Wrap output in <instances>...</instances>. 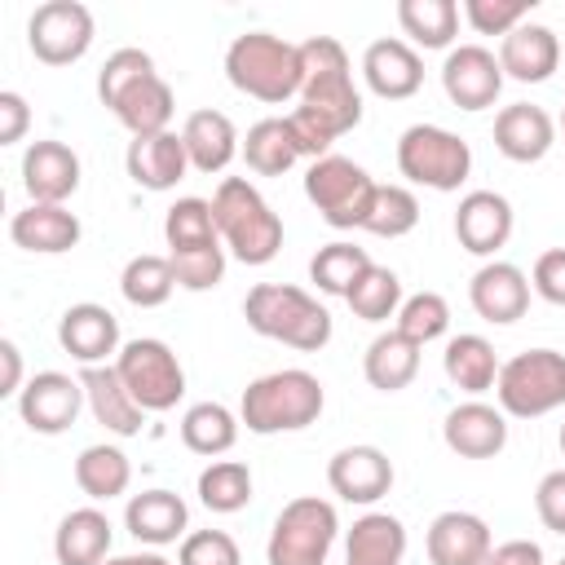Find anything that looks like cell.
Returning <instances> with one entry per match:
<instances>
[{
	"label": "cell",
	"mask_w": 565,
	"mask_h": 565,
	"mask_svg": "<svg viewBox=\"0 0 565 565\" xmlns=\"http://www.w3.org/2000/svg\"><path fill=\"white\" fill-rule=\"evenodd\" d=\"M97 97L132 137L168 132L177 110L172 84L154 71V57L146 49H115L97 71Z\"/></svg>",
	"instance_id": "1"
},
{
	"label": "cell",
	"mask_w": 565,
	"mask_h": 565,
	"mask_svg": "<svg viewBox=\"0 0 565 565\" xmlns=\"http://www.w3.org/2000/svg\"><path fill=\"white\" fill-rule=\"evenodd\" d=\"M322 406H327L322 380L313 371L282 366V371H269L243 388L238 419L247 424V433L274 437V433H300V428L318 424Z\"/></svg>",
	"instance_id": "2"
},
{
	"label": "cell",
	"mask_w": 565,
	"mask_h": 565,
	"mask_svg": "<svg viewBox=\"0 0 565 565\" xmlns=\"http://www.w3.org/2000/svg\"><path fill=\"white\" fill-rule=\"evenodd\" d=\"M225 79L256 102H269V106L291 102L300 97V84H305L300 44L269 31H243L225 49Z\"/></svg>",
	"instance_id": "3"
},
{
	"label": "cell",
	"mask_w": 565,
	"mask_h": 565,
	"mask_svg": "<svg viewBox=\"0 0 565 565\" xmlns=\"http://www.w3.org/2000/svg\"><path fill=\"white\" fill-rule=\"evenodd\" d=\"M212 216L225 252L243 265H269L282 247V221L247 177H225L212 194Z\"/></svg>",
	"instance_id": "4"
},
{
	"label": "cell",
	"mask_w": 565,
	"mask_h": 565,
	"mask_svg": "<svg viewBox=\"0 0 565 565\" xmlns=\"http://www.w3.org/2000/svg\"><path fill=\"white\" fill-rule=\"evenodd\" d=\"M243 318L256 335L300 353H318L331 340V313L305 287L291 282H256L243 300Z\"/></svg>",
	"instance_id": "5"
},
{
	"label": "cell",
	"mask_w": 565,
	"mask_h": 565,
	"mask_svg": "<svg viewBox=\"0 0 565 565\" xmlns=\"http://www.w3.org/2000/svg\"><path fill=\"white\" fill-rule=\"evenodd\" d=\"M499 411L512 419H543L565 406V353L525 349L499 366L494 380Z\"/></svg>",
	"instance_id": "6"
},
{
	"label": "cell",
	"mask_w": 565,
	"mask_h": 565,
	"mask_svg": "<svg viewBox=\"0 0 565 565\" xmlns=\"http://www.w3.org/2000/svg\"><path fill=\"white\" fill-rule=\"evenodd\" d=\"M397 172L411 185L450 194V190H459L468 181L472 150H468V141L459 132H450L441 124H411L397 137Z\"/></svg>",
	"instance_id": "7"
},
{
	"label": "cell",
	"mask_w": 565,
	"mask_h": 565,
	"mask_svg": "<svg viewBox=\"0 0 565 565\" xmlns=\"http://www.w3.org/2000/svg\"><path fill=\"white\" fill-rule=\"evenodd\" d=\"M335 534H340L335 503H327L318 494H300V499L282 503V512L274 516L265 561L269 565H327Z\"/></svg>",
	"instance_id": "8"
},
{
	"label": "cell",
	"mask_w": 565,
	"mask_h": 565,
	"mask_svg": "<svg viewBox=\"0 0 565 565\" xmlns=\"http://www.w3.org/2000/svg\"><path fill=\"white\" fill-rule=\"evenodd\" d=\"M375 181L362 163L344 159V154H327L313 159L305 172V199L318 207V216L331 230H362L375 203Z\"/></svg>",
	"instance_id": "9"
},
{
	"label": "cell",
	"mask_w": 565,
	"mask_h": 565,
	"mask_svg": "<svg viewBox=\"0 0 565 565\" xmlns=\"http://www.w3.org/2000/svg\"><path fill=\"white\" fill-rule=\"evenodd\" d=\"M115 371L128 384V393L137 397V406L146 415L172 411L185 397V371L172 353V344L154 340V335H137L115 353Z\"/></svg>",
	"instance_id": "10"
},
{
	"label": "cell",
	"mask_w": 565,
	"mask_h": 565,
	"mask_svg": "<svg viewBox=\"0 0 565 565\" xmlns=\"http://www.w3.org/2000/svg\"><path fill=\"white\" fill-rule=\"evenodd\" d=\"M97 22L79 0H44L26 18V44L44 66H71L93 49Z\"/></svg>",
	"instance_id": "11"
},
{
	"label": "cell",
	"mask_w": 565,
	"mask_h": 565,
	"mask_svg": "<svg viewBox=\"0 0 565 565\" xmlns=\"http://www.w3.org/2000/svg\"><path fill=\"white\" fill-rule=\"evenodd\" d=\"M441 88L459 110H490L503 93L499 53L486 44H455L441 62Z\"/></svg>",
	"instance_id": "12"
},
{
	"label": "cell",
	"mask_w": 565,
	"mask_h": 565,
	"mask_svg": "<svg viewBox=\"0 0 565 565\" xmlns=\"http://www.w3.org/2000/svg\"><path fill=\"white\" fill-rule=\"evenodd\" d=\"M327 486H331V494H340L344 503L371 508V503H380V499L393 490V459H388L380 446H371V441L340 446V450L327 459Z\"/></svg>",
	"instance_id": "13"
},
{
	"label": "cell",
	"mask_w": 565,
	"mask_h": 565,
	"mask_svg": "<svg viewBox=\"0 0 565 565\" xmlns=\"http://www.w3.org/2000/svg\"><path fill=\"white\" fill-rule=\"evenodd\" d=\"M79 406H84V384L71 380V375H62V371H40V375H31V380L22 384V393H18V415H22V424H26L31 433H44V437L66 433V428L75 424Z\"/></svg>",
	"instance_id": "14"
},
{
	"label": "cell",
	"mask_w": 565,
	"mask_h": 565,
	"mask_svg": "<svg viewBox=\"0 0 565 565\" xmlns=\"http://www.w3.org/2000/svg\"><path fill=\"white\" fill-rule=\"evenodd\" d=\"M512 225H516L512 203L499 190H468L459 199V207H455V238L472 256H490L494 260V252L508 247Z\"/></svg>",
	"instance_id": "15"
},
{
	"label": "cell",
	"mask_w": 565,
	"mask_h": 565,
	"mask_svg": "<svg viewBox=\"0 0 565 565\" xmlns=\"http://www.w3.org/2000/svg\"><path fill=\"white\" fill-rule=\"evenodd\" d=\"M57 344L79 366H106V358H115L124 349L119 344V318L97 300H79L57 318Z\"/></svg>",
	"instance_id": "16"
},
{
	"label": "cell",
	"mask_w": 565,
	"mask_h": 565,
	"mask_svg": "<svg viewBox=\"0 0 565 565\" xmlns=\"http://www.w3.org/2000/svg\"><path fill=\"white\" fill-rule=\"evenodd\" d=\"M362 79H366V88H371L375 97H384V102H406V97H415L419 84H424V57H419V49H411L406 40L384 35V40L366 44V53H362Z\"/></svg>",
	"instance_id": "17"
},
{
	"label": "cell",
	"mask_w": 565,
	"mask_h": 565,
	"mask_svg": "<svg viewBox=\"0 0 565 565\" xmlns=\"http://www.w3.org/2000/svg\"><path fill=\"white\" fill-rule=\"evenodd\" d=\"M468 305L477 309V318L508 327L530 309V278L525 269H516L512 260H486L472 282H468Z\"/></svg>",
	"instance_id": "18"
},
{
	"label": "cell",
	"mask_w": 565,
	"mask_h": 565,
	"mask_svg": "<svg viewBox=\"0 0 565 565\" xmlns=\"http://www.w3.org/2000/svg\"><path fill=\"white\" fill-rule=\"evenodd\" d=\"M22 185L31 203H66L79 190V154L57 137L31 141L22 154Z\"/></svg>",
	"instance_id": "19"
},
{
	"label": "cell",
	"mask_w": 565,
	"mask_h": 565,
	"mask_svg": "<svg viewBox=\"0 0 565 565\" xmlns=\"http://www.w3.org/2000/svg\"><path fill=\"white\" fill-rule=\"evenodd\" d=\"M441 441L459 455V459H494L508 446V415L490 402H459L446 424H441Z\"/></svg>",
	"instance_id": "20"
},
{
	"label": "cell",
	"mask_w": 565,
	"mask_h": 565,
	"mask_svg": "<svg viewBox=\"0 0 565 565\" xmlns=\"http://www.w3.org/2000/svg\"><path fill=\"white\" fill-rule=\"evenodd\" d=\"M424 547H428V561L433 565H486L494 539H490V525L477 512L450 508V512H437L433 516Z\"/></svg>",
	"instance_id": "21"
},
{
	"label": "cell",
	"mask_w": 565,
	"mask_h": 565,
	"mask_svg": "<svg viewBox=\"0 0 565 565\" xmlns=\"http://www.w3.org/2000/svg\"><path fill=\"white\" fill-rule=\"evenodd\" d=\"M79 234H84V225L66 203H26L9 221V238L35 256H62L79 243Z\"/></svg>",
	"instance_id": "22"
},
{
	"label": "cell",
	"mask_w": 565,
	"mask_h": 565,
	"mask_svg": "<svg viewBox=\"0 0 565 565\" xmlns=\"http://www.w3.org/2000/svg\"><path fill=\"white\" fill-rule=\"evenodd\" d=\"M499 66H503V79H516V84L552 79V71L561 66L556 31L543 26V22H521L512 35L499 40Z\"/></svg>",
	"instance_id": "23"
},
{
	"label": "cell",
	"mask_w": 565,
	"mask_h": 565,
	"mask_svg": "<svg viewBox=\"0 0 565 565\" xmlns=\"http://www.w3.org/2000/svg\"><path fill=\"white\" fill-rule=\"evenodd\" d=\"M556 141V119L534 102H512L494 115V146L512 163H539Z\"/></svg>",
	"instance_id": "24"
},
{
	"label": "cell",
	"mask_w": 565,
	"mask_h": 565,
	"mask_svg": "<svg viewBox=\"0 0 565 565\" xmlns=\"http://www.w3.org/2000/svg\"><path fill=\"white\" fill-rule=\"evenodd\" d=\"M124 168L128 177L141 185V190H172L185 172H190V154H185V141L181 132H150V137H132L128 141V154H124Z\"/></svg>",
	"instance_id": "25"
},
{
	"label": "cell",
	"mask_w": 565,
	"mask_h": 565,
	"mask_svg": "<svg viewBox=\"0 0 565 565\" xmlns=\"http://www.w3.org/2000/svg\"><path fill=\"white\" fill-rule=\"evenodd\" d=\"M79 384H84V402H88L93 419H97L106 433H115V437H137V433H141L146 411L137 406V397H132L128 384L119 380L115 362H106V366H84V371H79Z\"/></svg>",
	"instance_id": "26"
},
{
	"label": "cell",
	"mask_w": 565,
	"mask_h": 565,
	"mask_svg": "<svg viewBox=\"0 0 565 565\" xmlns=\"http://www.w3.org/2000/svg\"><path fill=\"white\" fill-rule=\"evenodd\" d=\"M124 525L137 543L146 547H168L177 539H185V525H190V508L181 494L172 490H141L128 499L124 508Z\"/></svg>",
	"instance_id": "27"
},
{
	"label": "cell",
	"mask_w": 565,
	"mask_h": 565,
	"mask_svg": "<svg viewBox=\"0 0 565 565\" xmlns=\"http://www.w3.org/2000/svg\"><path fill=\"white\" fill-rule=\"evenodd\" d=\"M181 141H185L190 168H194V172H207V177H212V172H225L230 159L243 150L234 119H230L225 110H212V106L185 115V124H181Z\"/></svg>",
	"instance_id": "28"
},
{
	"label": "cell",
	"mask_w": 565,
	"mask_h": 565,
	"mask_svg": "<svg viewBox=\"0 0 565 565\" xmlns=\"http://www.w3.org/2000/svg\"><path fill=\"white\" fill-rule=\"evenodd\" d=\"M57 565H102L110 556V521L97 508H75L53 530Z\"/></svg>",
	"instance_id": "29"
},
{
	"label": "cell",
	"mask_w": 565,
	"mask_h": 565,
	"mask_svg": "<svg viewBox=\"0 0 565 565\" xmlns=\"http://www.w3.org/2000/svg\"><path fill=\"white\" fill-rule=\"evenodd\" d=\"M406 525L393 512H362L344 539V565H402Z\"/></svg>",
	"instance_id": "30"
},
{
	"label": "cell",
	"mask_w": 565,
	"mask_h": 565,
	"mask_svg": "<svg viewBox=\"0 0 565 565\" xmlns=\"http://www.w3.org/2000/svg\"><path fill=\"white\" fill-rule=\"evenodd\" d=\"M362 375L380 393H402L419 375V344L406 340L397 327L393 331H380L366 344V353H362Z\"/></svg>",
	"instance_id": "31"
},
{
	"label": "cell",
	"mask_w": 565,
	"mask_h": 565,
	"mask_svg": "<svg viewBox=\"0 0 565 565\" xmlns=\"http://www.w3.org/2000/svg\"><path fill=\"white\" fill-rule=\"evenodd\" d=\"M499 358H494V344L477 331H463V335H450L446 340V353H441V371L446 380L459 388V393H490L494 380H499Z\"/></svg>",
	"instance_id": "32"
},
{
	"label": "cell",
	"mask_w": 565,
	"mask_h": 565,
	"mask_svg": "<svg viewBox=\"0 0 565 565\" xmlns=\"http://www.w3.org/2000/svg\"><path fill=\"white\" fill-rule=\"evenodd\" d=\"M397 26L406 31L411 49H446L459 35V4L455 0H397Z\"/></svg>",
	"instance_id": "33"
},
{
	"label": "cell",
	"mask_w": 565,
	"mask_h": 565,
	"mask_svg": "<svg viewBox=\"0 0 565 565\" xmlns=\"http://www.w3.org/2000/svg\"><path fill=\"white\" fill-rule=\"evenodd\" d=\"M132 481V463L119 446L110 441H97V446H84L79 459H75V486L93 499V503H106V499H119Z\"/></svg>",
	"instance_id": "34"
},
{
	"label": "cell",
	"mask_w": 565,
	"mask_h": 565,
	"mask_svg": "<svg viewBox=\"0 0 565 565\" xmlns=\"http://www.w3.org/2000/svg\"><path fill=\"white\" fill-rule=\"evenodd\" d=\"M238 424H243V419H238L230 406H221V402H194V406L181 415V441H185V450H194V455H203V459H216V455L234 450Z\"/></svg>",
	"instance_id": "35"
},
{
	"label": "cell",
	"mask_w": 565,
	"mask_h": 565,
	"mask_svg": "<svg viewBox=\"0 0 565 565\" xmlns=\"http://www.w3.org/2000/svg\"><path fill=\"white\" fill-rule=\"evenodd\" d=\"M243 159H247V168L256 177H282L300 159V146H296L291 128H287V115L252 124L247 137H243Z\"/></svg>",
	"instance_id": "36"
},
{
	"label": "cell",
	"mask_w": 565,
	"mask_h": 565,
	"mask_svg": "<svg viewBox=\"0 0 565 565\" xmlns=\"http://www.w3.org/2000/svg\"><path fill=\"white\" fill-rule=\"evenodd\" d=\"M199 503L207 512H243L252 503V468L243 459H212L199 472Z\"/></svg>",
	"instance_id": "37"
},
{
	"label": "cell",
	"mask_w": 565,
	"mask_h": 565,
	"mask_svg": "<svg viewBox=\"0 0 565 565\" xmlns=\"http://www.w3.org/2000/svg\"><path fill=\"white\" fill-rule=\"evenodd\" d=\"M375 260L366 256V247H358V243H327V247H318V256L309 260V278H313V287L318 291H327V296H349L353 291V282L371 269Z\"/></svg>",
	"instance_id": "38"
},
{
	"label": "cell",
	"mask_w": 565,
	"mask_h": 565,
	"mask_svg": "<svg viewBox=\"0 0 565 565\" xmlns=\"http://www.w3.org/2000/svg\"><path fill=\"white\" fill-rule=\"evenodd\" d=\"M119 291L128 305L137 309H159L172 291H177V274H172V260L168 256H154V252H141L124 265L119 274Z\"/></svg>",
	"instance_id": "39"
},
{
	"label": "cell",
	"mask_w": 565,
	"mask_h": 565,
	"mask_svg": "<svg viewBox=\"0 0 565 565\" xmlns=\"http://www.w3.org/2000/svg\"><path fill=\"white\" fill-rule=\"evenodd\" d=\"M163 238H168V252H194V247H216L221 234H216V216H212V203L207 199H177L163 216Z\"/></svg>",
	"instance_id": "40"
},
{
	"label": "cell",
	"mask_w": 565,
	"mask_h": 565,
	"mask_svg": "<svg viewBox=\"0 0 565 565\" xmlns=\"http://www.w3.org/2000/svg\"><path fill=\"white\" fill-rule=\"evenodd\" d=\"M344 300H349L353 318H362V322H388V318H397V309H402L406 296H402V278L388 265H371L353 282V291Z\"/></svg>",
	"instance_id": "41"
},
{
	"label": "cell",
	"mask_w": 565,
	"mask_h": 565,
	"mask_svg": "<svg viewBox=\"0 0 565 565\" xmlns=\"http://www.w3.org/2000/svg\"><path fill=\"white\" fill-rule=\"evenodd\" d=\"M397 331L406 340H415L419 349L433 344V340H441L450 331V305H446V296L441 291H415V296H406L402 309H397Z\"/></svg>",
	"instance_id": "42"
},
{
	"label": "cell",
	"mask_w": 565,
	"mask_h": 565,
	"mask_svg": "<svg viewBox=\"0 0 565 565\" xmlns=\"http://www.w3.org/2000/svg\"><path fill=\"white\" fill-rule=\"evenodd\" d=\"M419 225V199L406 190V185H380L375 190V203H371V216H366V234L375 238H402Z\"/></svg>",
	"instance_id": "43"
},
{
	"label": "cell",
	"mask_w": 565,
	"mask_h": 565,
	"mask_svg": "<svg viewBox=\"0 0 565 565\" xmlns=\"http://www.w3.org/2000/svg\"><path fill=\"white\" fill-rule=\"evenodd\" d=\"M177 287L185 291H212L225 278V243L216 247H194V252H168Z\"/></svg>",
	"instance_id": "44"
},
{
	"label": "cell",
	"mask_w": 565,
	"mask_h": 565,
	"mask_svg": "<svg viewBox=\"0 0 565 565\" xmlns=\"http://www.w3.org/2000/svg\"><path fill=\"white\" fill-rule=\"evenodd\" d=\"M534 0H463V18L477 35H512L521 22H530Z\"/></svg>",
	"instance_id": "45"
},
{
	"label": "cell",
	"mask_w": 565,
	"mask_h": 565,
	"mask_svg": "<svg viewBox=\"0 0 565 565\" xmlns=\"http://www.w3.org/2000/svg\"><path fill=\"white\" fill-rule=\"evenodd\" d=\"M177 565H243V552L225 530H194L181 539Z\"/></svg>",
	"instance_id": "46"
},
{
	"label": "cell",
	"mask_w": 565,
	"mask_h": 565,
	"mask_svg": "<svg viewBox=\"0 0 565 565\" xmlns=\"http://www.w3.org/2000/svg\"><path fill=\"white\" fill-rule=\"evenodd\" d=\"M530 291L543 296L547 305H565V247L539 252V260L530 269Z\"/></svg>",
	"instance_id": "47"
},
{
	"label": "cell",
	"mask_w": 565,
	"mask_h": 565,
	"mask_svg": "<svg viewBox=\"0 0 565 565\" xmlns=\"http://www.w3.org/2000/svg\"><path fill=\"white\" fill-rule=\"evenodd\" d=\"M534 512L552 534H565V468L543 472V481L534 486Z\"/></svg>",
	"instance_id": "48"
},
{
	"label": "cell",
	"mask_w": 565,
	"mask_h": 565,
	"mask_svg": "<svg viewBox=\"0 0 565 565\" xmlns=\"http://www.w3.org/2000/svg\"><path fill=\"white\" fill-rule=\"evenodd\" d=\"M26 128H31V106H26V97L13 93V88H4V93H0V146H18V141L26 137Z\"/></svg>",
	"instance_id": "49"
},
{
	"label": "cell",
	"mask_w": 565,
	"mask_h": 565,
	"mask_svg": "<svg viewBox=\"0 0 565 565\" xmlns=\"http://www.w3.org/2000/svg\"><path fill=\"white\" fill-rule=\"evenodd\" d=\"M486 565H547V561H543V547L534 539H508V543L490 547Z\"/></svg>",
	"instance_id": "50"
},
{
	"label": "cell",
	"mask_w": 565,
	"mask_h": 565,
	"mask_svg": "<svg viewBox=\"0 0 565 565\" xmlns=\"http://www.w3.org/2000/svg\"><path fill=\"white\" fill-rule=\"evenodd\" d=\"M0 397H18L22 393V349L13 340H0Z\"/></svg>",
	"instance_id": "51"
},
{
	"label": "cell",
	"mask_w": 565,
	"mask_h": 565,
	"mask_svg": "<svg viewBox=\"0 0 565 565\" xmlns=\"http://www.w3.org/2000/svg\"><path fill=\"white\" fill-rule=\"evenodd\" d=\"M102 565H172V561L159 552H128V556H106Z\"/></svg>",
	"instance_id": "52"
},
{
	"label": "cell",
	"mask_w": 565,
	"mask_h": 565,
	"mask_svg": "<svg viewBox=\"0 0 565 565\" xmlns=\"http://www.w3.org/2000/svg\"><path fill=\"white\" fill-rule=\"evenodd\" d=\"M556 441H561V455H565V424H561V433H556Z\"/></svg>",
	"instance_id": "53"
},
{
	"label": "cell",
	"mask_w": 565,
	"mask_h": 565,
	"mask_svg": "<svg viewBox=\"0 0 565 565\" xmlns=\"http://www.w3.org/2000/svg\"><path fill=\"white\" fill-rule=\"evenodd\" d=\"M561 128H565V110H561Z\"/></svg>",
	"instance_id": "54"
},
{
	"label": "cell",
	"mask_w": 565,
	"mask_h": 565,
	"mask_svg": "<svg viewBox=\"0 0 565 565\" xmlns=\"http://www.w3.org/2000/svg\"><path fill=\"white\" fill-rule=\"evenodd\" d=\"M556 565H565V561H556Z\"/></svg>",
	"instance_id": "55"
}]
</instances>
